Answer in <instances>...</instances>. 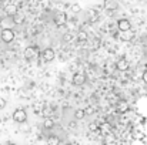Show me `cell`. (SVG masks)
<instances>
[{
    "label": "cell",
    "mask_w": 147,
    "mask_h": 145,
    "mask_svg": "<svg viewBox=\"0 0 147 145\" xmlns=\"http://www.w3.org/2000/svg\"><path fill=\"white\" fill-rule=\"evenodd\" d=\"M73 84L74 86H83L84 83H86V76L84 74H82V73H76L74 76H73Z\"/></svg>",
    "instance_id": "cell-5"
},
{
    "label": "cell",
    "mask_w": 147,
    "mask_h": 145,
    "mask_svg": "<svg viewBox=\"0 0 147 145\" xmlns=\"http://www.w3.org/2000/svg\"><path fill=\"white\" fill-rule=\"evenodd\" d=\"M7 145H16V144H7Z\"/></svg>",
    "instance_id": "cell-24"
},
{
    "label": "cell",
    "mask_w": 147,
    "mask_h": 145,
    "mask_svg": "<svg viewBox=\"0 0 147 145\" xmlns=\"http://www.w3.org/2000/svg\"><path fill=\"white\" fill-rule=\"evenodd\" d=\"M71 11L73 13H79V11H82V6L80 4H77V3H74V4H71Z\"/></svg>",
    "instance_id": "cell-16"
},
{
    "label": "cell",
    "mask_w": 147,
    "mask_h": 145,
    "mask_svg": "<svg viewBox=\"0 0 147 145\" xmlns=\"http://www.w3.org/2000/svg\"><path fill=\"white\" fill-rule=\"evenodd\" d=\"M4 107H6V100L4 98H0V110L4 108Z\"/></svg>",
    "instance_id": "cell-21"
},
{
    "label": "cell",
    "mask_w": 147,
    "mask_h": 145,
    "mask_svg": "<svg viewBox=\"0 0 147 145\" xmlns=\"http://www.w3.org/2000/svg\"><path fill=\"white\" fill-rule=\"evenodd\" d=\"M53 125H54V122H53L50 118L45 120V127H46V128H53Z\"/></svg>",
    "instance_id": "cell-18"
},
{
    "label": "cell",
    "mask_w": 147,
    "mask_h": 145,
    "mask_svg": "<svg viewBox=\"0 0 147 145\" xmlns=\"http://www.w3.org/2000/svg\"><path fill=\"white\" fill-rule=\"evenodd\" d=\"M66 145H73V144H66Z\"/></svg>",
    "instance_id": "cell-25"
},
{
    "label": "cell",
    "mask_w": 147,
    "mask_h": 145,
    "mask_svg": "<svg viewBox=\"0 0 147 145\" xmlns=\"http://www.w3.org/2000/svg\"><path fill=\"white\" fill-rule=\"evenodd\" d=\"M133 37H134V33L131 30H129V31H120V39L123 41H130Z\"/></svg>",
    "instance_id": "cell-9"
},
{
    "label": "cell",
    "mask_w": 147,
    "mask_h": 145,
    "mask_svg": "<svg viewBox=\"0 0 147 145\" xmlns=\"http://www.w3.org/2000/svg\"><path fill=\"white\" fill-rule=\"evenodd\" d=\"M143 78H144V81H147V71L143 74Z\"/></svg>",
    "instance_id": "cell-23"
},
{
    "label": "cell",
    "mask_w": 147,
    "mask_h": 145,
    "mask_svg": "<svg viewBox=\"0 0 147 145\" xmlns=\"http://www.w3.org/2000/svg\"><path fill=\"white\" fill-rule=\"evenodd\" d=\"M116 67H117V70H120V71H126V70L129 68V61H127L126 58H120V60L116 63Z\"/></svg>",
    "instance_id": "cell-7"
},
{
    "label": "cell",
    "mask_w": 147,
    "mask_h": 145,
    "mask_svg": "<svg viewBox=\"0 0 147 145\" xmlns=\"http://www.w3.org/2000/svg\"><path fill=\"white\" fill-rule=\"evenodd\" d=\"M117 112H120V114H123V112H127V110H129V104L126 102V101H120L119 104H117Z\"/></svg>",
    "instance_id": "cell-10"
},
{
    "label": "cell",
    "mask_w": 147,
    "mask_h": 145,
    "mask_svg": "<svg viewBox=\"0 0 147 145\" xmlns=\"http://www.w3.org/2000/svg\"><path fill=\"white\" fill-rule=\"evenodd\" d=\"M42 55H43V58H45L46 61H51V60L54 58L56 54H54V50H53V48H46V50L43 51Z\"/></svg>",
    "instance_id": "cell-8"
},
{
    "label": "cell",
    "mask_w": 147,
    "mask_h": 145,
    "mask_svg": "<svg viewBox=\"0 0 147 145\" xmlns=\"http://www.w3.org/2000/svg\"><path fill=\"white\" fill-rule=\"evenodd\" d=\"M0 36H1V40L4 43H11L14 40V31L11 29H3L1 33H0Z\"/></svg>",
    "instance_id": "cell-1"
},
{
    "label": "cell",
    "mask_w": 147,
    "mask_h": 145,
    "mask_svg": "<svg viewBox=\"0 0 147 145\" xmlns=\"http://www.w3.org/2000/svg\"><path fill=\"white\" fill-rule=\"evenodd\" d=\"M13 120H14L16 122H24V121L27 120V114H26V111L22 110V108L16 110V111L13 112Z\"/></svg>",
    "instance_id": "cell-2"
},
{
    "label": "cell",
    "mask_w": 147,
    "mask_h": 145,
    "mask_svg": "<svg viewBox=\"0 0 147 145\" xmlns=\"http://www.w3.org/2000/svg\"><path fill=\"white\" fill-rule=\"evenodd\" d=\"M13 19H14V21H16V23H17V24H19V23H22V21H23V17H19V16H17V14H16V16H13Z\"/></svg>",
    "instance_id": "cell-20"
},
{
    "label": "cell",
    "mask_w": 147,
    "mask_h": 145,
    "mask_svg": "<svg viewBox=\"0 0 147 145\" xmlns=\"http://www.w3.org/2000/svg\"><path fill=\"white\" fill-rule=\"evenodd\" d=\"M97 17H98L97 10H90V11H89V20H90V21H96Z\"/></svg>",
    "instance_id": "cell-13"
},
{
    "label": "cell",
    "mask_w": 147,
    "mask_h": 145,
    "mask_svg": "<svg viewBox=\"0 0 147 145\" xmlns=\"http://www.w3.org/2000/svg\"><path fill=\"white\" fill-rule=\"evenodd\" d=\"M104 7L107 10H116L117 9V1L116 0H104Z\"/></svg>",
    "instance_id": "cell-11"
},
{
    "label": "cell",
    "mask_w": 147,
    "mask_h": 145,
    "mask_svg": "<svg viewBox=\"0 0 147 145\" xmlns=\"http://www.w3.org/2000/svg\"><path fill=\"white\" fill-rule=\"evenodd\" d=\"M77 39H79L80 41H86V40H87V33H86V31H80V33L77 34Z\"/></svg>",
    "instance_id": "cell-17"
},
{
    "label": "cell",
    "mask_w": 147,
    "mask_h": 145,
    "mask_svg": "<svg viewBox=\"0 0 147 145\" xmlns=\"http://www.w3.org/2000/svg\"><path fill=\"white\" fill-rule=\"evenodd\" d=\"M54 23H56L57 26H64V24L67 23V16H66V13H57L56 17H54Z\"/></svg>",
    "instance_id": "cell-6"
},
{
    "label": "cell",
    "mask_w": 147,
    "mask_h": 145,
    "mask_svg": "<svg viewBox=\"0 0 147 145\" xmlns=\"http://www.w3.org/2000/svg\"><path fill=\"white\" fill-rule=\"evenodd\" d=\"M4 10H6V13H7L9 16H16V13H17V7H16V4H7Z\"/></svg>",
    "instance_id": "cell-12"
},
{
    "label": "cell",
    "mask_w": 147,
    "mask_h": 145,
    "mask_svg": "<svg viewBox=\"0 0 147 145\" xmlns=\"http://www.w3.org/2000/svg\"><path fill=\"white\" fill-rule=\"evenodd\" d=\"M47 144L49 145H59V138L54 137V135H51V137L47 138Z\"/></svg>",
    "instance_id": "cell-15"
},
{
    "label": "cell",
    "mask_w": 147,
    "mask_h": 145,
    "mask_svg": "<svg viewBox=\"0 0 147 145\" xmlns=\"http://www.w3.org/2000/svg\"><path fill=\"white\" fill-rule=\"evenodd\" d=\"M117 27L120 31H129V30H131V23L127 19H120L117 21Z\"/></svg>",
    "instance_id": "cell-4"
},
{
    "label": "cell",
    "mask_w": 147,
    "mask_h": 145,
    "mask_svg": "<svg viewBox=\"0 0 147 145\" xmlns=\"http://www.w3.org/2000/svg\"><path fill=\"white\" fill-rule=\"evenodd\" d=\"M63 39H64V41H70V40L73 39V36H71V33H66Z\"/></svg>",
    "instance_id": "cell-19"
},
{
    "label": "cell",
    "mask_w": 147,
    "mask_h": 145,
    "mask_svg": "<svg viewBox=\"0 0 147 145\" xmlns=\"http://www.w3.org/2000/svg\"><path fill=\"white\" fill-rule=\"evenodd\" d=\"M84 115H86V111H84V110H77V111L74 112V117H76L77 120H83Z\"/></svg>",
    "instance_id": "cell-14"
},
{
    "label": "cell",
    "mask_w": 147,
    "mask_h": 145,
    "mask_svg": "<svg viewBox=\"0 0 147 145\" xmlns=\"http://www.w3.org/2000/svg\"><path fill=\"white\" fill-rule=\"evenodd\" d=\"M39 55V48L36 47V46H29V47L24 50V57L26 58H34V57H37Z\"/></svg>",
    "instance_id": "cell-3"
},
{
    "label": "cell",
    "mask_w": 147,
    "mask_h": 145,
    "mask_svg": "<svg viewBox=\"0 0 147 145\" xmlns=\"http://www.w3.org/2000/svg\"><path fill=\"white\" fill-rule=\"evenodd\" d=\"M90 130H97V127H96V125H93V124H92V125H90Z\"/></svg>",
    "instance_id": "cell-22"
}]
</instances>
